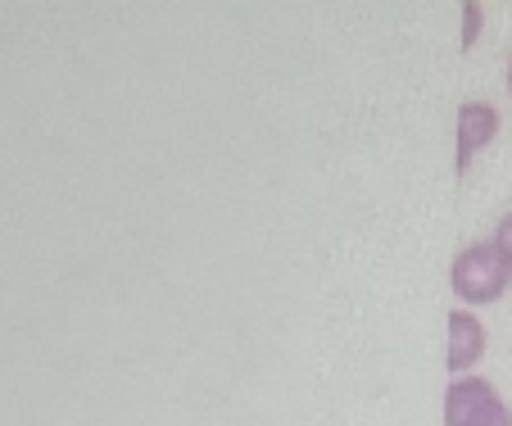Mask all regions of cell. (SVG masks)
Returning a JSON list of instances; mask_svg holds the SVG:
<instances>
[{
	"instance_id": "cell-1",
	"label": "cell",
	"mask_w": 512,
	"mask_h": 426,
	"mask_svg": "<svg viewBox=\"0 0 512 426\" xmlns=\"http://www.w3.org/2000/svg\"><path fill=\"white\" fill-rule=\"evenodd\" d=\"M449 286H454L463 309H485V304H499L503 295H508L512 268L503 263V254L494 250V241H472L449 263Z\"/></svg>"
},
{
	"instance_id": "cell-2",
	"label": "cell",
	"mask_w": 512,
	"mask_h": 426,
	"mask_svg": "<svg viewBox=\"0 0 512 426\" xmlns=\"http://www.w3.org/2000/svg\"><path fill=\"white\" fill-rule=\"evenodd\" d=\"M445 426H512V404L490 377L463 372L445 390Z\"/></svg>"
},
{
	"instance_id": "cell-3",
	"label": "cell",
	"mask_w": 512,
	"mask_h": 426,
	"mask_svg": "<svg viewBox=\"0 0 512 426\" xmlns=\"http://www.w3.org/2000/svg\"><path fill=\"white\" fill-rule=\"evenodd\" d=\"M499 127H503V114L490 100H463V105H458V173H467V164H472L481 150H490Z\"/></svg>"
},
{
	"instance_id": "cell-4",
	"label": "cell",
	"mask_w": 512,
	"mask_h": 426,
	"mask_svg": "<svg viewBox=\"0 0 512 426\" xmlns=\"http://www.w3.org/2000/svg\"><path fill=\"white\" fill-rule=\"evenodd\" d=\"M490 349V336H485V322L476 318V309H463L458 304L449 313V372L463 377V372H476V363L485 359Z\"/></svg>"
},
{
	"instance_id": "cell-5",
	"label": "cell",
	"mask_w": 512,
	"mask_h": 426,
	"mask_svg": "<svg viewBox=\"0 0 512 426\" xmlns=\"http://www.w3.org/2000/svg\"><path fill=\"white\" fill-rule=\"evenodd\" d=\"M481 23H485L481 0H463V50H472L481 41Z\"/></svg>"
},
{
	"instance_id": "cell-6",
	"label": "cell",
	"mask_w": 512,
	"mask_h": 426,
	"mask_svg": "<svg viewBox=\"0 0 512 426\" xmlns=\"http://www.w3.org/2000/svg\"><path fill=\"white\" fill-rule=\"evenodd\" d=\"M490 241H494V250L503 254V263H508V268H512V209L503 213L499 223H494V236H490Z\"/></svg>"
},
{
	"instance_id": "cell-7",
	"label": "cell",
	"mask_w": 512,
	"mask_h": 426,
	"mask_svg": "<svg viewBox=\"0 0 512 426\" xmlns=\"http://www.w3.org/2000/svg\"><path fill=\"white\" fill-rule=\"evenodd\" d=\"M503 82H508V96H512V59H508V73H503Z\"/></svg>"
}]
</instances>
